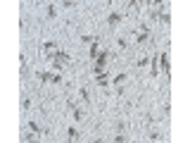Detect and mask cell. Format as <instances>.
Listing matches in <instances>:
<instances>
[{"instance_id": "6da1fadb", "label": "cell", "mask_w": 190, "mask_h": 143, "mask_svg": "<svg viewBox=\"0 0 190 143\" xmlns=\"http://www.w3.org/2000/svg\"><path fill=\"white\" fill-rule=\"evenodd\" d=\"M107 22H109V26H114V24H119V22H121V14H119V12H112Z\"/></svg>"}, {"instance_id": "7a4b0ae2", "label": "cell", "mask_w": 190, "mask_h": 143, "mask_svg": "<svg viewBox=\"0 0 190 143\" xmlns=\"http://www.w3.org/2000/svg\"><path fill=\"white\" fill-rule=\"evenodd\" d=\"M114 84H117V86H124V84H126V74H119V76L114 79Z\"/></svg>"}, {"instance_id": "3957f363", "label": "cell", "mask_w": 190, "mask_h": 143, "mask_svg": "<svg viewBox=\"0 0 190 143\" xmlns=\"http://www.w3.org/2000/svg\"><path fill=\"white\" fill-rule=\"evenodd\" d=\"M79 138V129L74 126V129H69V141H76Z\"/></svg>"}, {"instance_id": "277c9868", "label": "cell", "mask_w": 190, "mask_h": 143, "mask_svg": "<svg viewBox=\"0 0 190 143\" xmlns=\"http://www.w3.org/2000/svg\"><path fill=\"white\" fill-rule=\"evenodd\" d=\"M55 60H60V62H69V55H67V53H57Z\"/></svg>"}, {"instance_id": "5b68a950", "label": "cell", "mask_w": 190, "mask_h": 143, "mask_svg": "<svg viewBox=\"0 0 190 143\" xmlns=\"http://www.w3.org/2000/svg\"><path fill=\"white\" fill-rule=\"evenodd\" d=\"M29 129H31L33 134H38V131H40V129H38V124H36V122H29Z\"/></svg>"}]
</instances>
